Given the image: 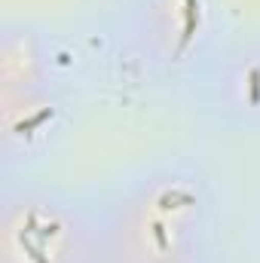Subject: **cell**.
<instances>
[{
    "instance_id": "6da1fadb",
    "label": "cell",
    "mask_w": 260,
    "mask_h": 263,
    "mask_svg": "<svg viewBox=\"0 0 260 263\" xmlns=\"http://www.w3.org/2000/svg\"><path fill=\"white\" fill-rule=\"evenodd\" d=\"M104 263H220L214 196L190 162L141 172L101 208Z\"/></svg>"
},
{
    "instance_id": "3957f363",
    "label": "cell",
    "mask_w": 260,
    "mask_h": 263,
    "mask_svg": "<svg viewBox=\"0 0 260 263\" xmlns=\"http://www.w3.org/2000/svg\"><path fill=\"white\" fill-rule=\"evenodd\" d=\"M129 40L159 73H199L224 46L217 0H129Z\"/></svg>"
},
{
    "instance_id": "277c9868",
    "label": "cell",
    "mask_w": 260,
    "mask_h": 263,
    "mask_svg": "<svg viewBox=\"0 0 260 263\" xmlns=\"http://www.w3.org/2000/svg\"><path fill=\"white\" fill-rule=\"evenodd\" d=\"M205 114L236 132H260V40L224 46L196 73Z\"/></svg>"
},
{
    "instance_id": "7a4b0ae2",
    "label": "cell",
    "mask_w": 260,
    "mask_h": 263,
    "mask_svg": "<svg viewBox=\"0 0 260 263\" xmlns=\"http://www.w3.org/2000/svg\"><path fill=\"white\" fill-rule=\"evenodd\" d=\"M0 263H104L101 208L52 187L9 184L0 199Z\"/></svg>"
},
{
    "instance_id": "5b68a950",
    "label": "cell",
    "mask_w": 260,
    "mask_h": 263,
    "mask_svg": "<svg viewBox=\"0 0 260 263\" xmlns=\"http://www.w3.org/2000/svg\"><path fill=\"white\" fill-rule=\"evenodd\" d=\"M55 89L46 43L31 25H6L0 40V95Z\"/></svg>"
}]
</instances>
